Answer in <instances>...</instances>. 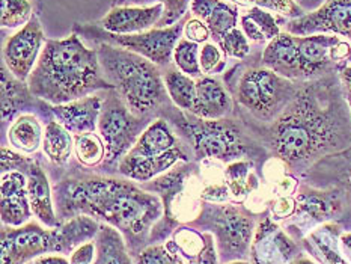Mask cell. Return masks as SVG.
<instances>
[{
  "label": "cell",
  "mask_w": 351,
  "mask_h": 264,
  "mask_svg": "<svg viewBox=\"0 0 351 264\" xmlns=\"http://www.w3.org/2000/svg\"><path fill=\"white\" fill-rule=\"evenodd\" d=\"M165 86L171 100L182 110H193L196 101V80L181 73L178 68H169L163 75Z\"/></svg>",
  "instance_id": "obj_24"
},
{
  "label": "cell",
  "mask_w": 351,
  "mask_h": 264,
  "mask_svg": "<svg viewBox=\"0 0 351 264\" xmlns=\"http://www.w3.org/2000/svg\"><path fill=\"white\" fill-rule=\"evenodd\" d=\"M97 53L104 77L134 115H145L166 100L167 91L158 65L108 43L98 44Z\"/></svg>",
  "instance_id": "obj_4"
},
{
  "label": "cell",
  "mask_w": 351,
  "mask_h": 264,
  "mask_svg": "<svg viewBox=\"0 0 351 264\" xmlns=\"http://www.w3.org/2000/svg\"><path fill=\"white\" fill-rule=\"evenodd\" d=\"M350 113H351V108H350Z\"/></svg>",
  "instance_id": "obj_48"
},
{
  "label": "cell",
  "mask_w": 351,
  "mask_h": 264,
  "mask_svg": "<svg viewBox=\"0 0 351 264\" xmlns=\"http://www.w3.org/2000/svg\"><path fill=\"white\" fill-rule=\"evenodd\" d=\"M45 252H62L58 228L45 231L36 224L23 228L3 230L2 264H25Z\"/></svg>",
  "instance_id": "obj_11"
},
{
  "label": "cell",
  "mask_w": 351,
  "mask_h": 264,
  "mask_svg": "<svg viewBox=\"0 0 351 264\" xmlns=\"http://www.w3.org/2000/svg\"><path fill=\"white\" fill-rule=\"evenodd\" d=\"M199 64L201 70L205 74H213L223 67L222 51L216 43H205L201 47L199 53Z\"/></svg>",
  "instance_id": "obj_37"
},
{
  "label": "cell",
  "mask_w": 351,
  "mask_h": 264,
  "mask_svg": "<svg viewBox=\"0 0 351 264\" xmlns=\"http://www.w3.org/2000/svg\"><path fill=\"white\" fill-rule=\"evenodd\" d=\"M237 6H250V8H263L274 14L284 15V17L293 20L299 19L306 14V11L295 2V0H230Z\"/></svg>",
  "instance_id": "obj_32"
},
{
  "label": "cell",
  "mask_w": 351,
  "mask_h": 264,
  "mask_svg": "<svg viewBox=\"0 0 351 264\" xmlns=\"http://www.w3.org/2000/svg\"><path fill=\"white\" fill-rule=\"evenodd\" d=\"M339 41V36L326 34L297 36V50H299V67L302 79H311L314 75L323 73L333 62L332 49Z\"/></svg>",
  "instance_id": "obj_15"
},
{
  "label": "cell",
  "mask_w": 351,
  "mask_h": 264,
  "mask_svg": "<svg viewBox=\"0 0 351 264\" xmlns=\"http://www.w3.org/2000/svg\"><path fill=\"white\" fill-rule=\"evenodd\" d=\"M190 11L193 17L207 25L216 44L222 41V38L231 29L237 27V23L240 20L239 6L225 0H192Z\"/></svg>",
  "instance_id": "obj_17"
},
{
  "label": "cell",
  "mask_w": 351,
  "mask_h": 264,
  "mask_svg": "<svg viewBox=\"0 0 351 264\" xmlns=\"http://www.w3.org/2000/svg\"><path fill=\"white\" fill-rule=\"evenodd\" d=\"M341 241H342V246H344V249H346V252L351 259V232L344 234V236L341 237Z\"/></svg>",
  "instance_id": "obj_45"
},
{
  "label": "cell",
  "mask_w": 351,
  "mask_h": 264,
  "mask_svg": "<svg viewBox=\"0 0 351 264\" xmlns=\"http://www.w3.org/2000/svg\"><path fill=\"white\" fill-rule=\"evenodd\" d=\"M163 5L149 6H115L101 19L100 26L115 35H132L157 27L163 17Z\"/></svg>",
  "instance_id": "obj_13"
},
{
  "label": "cell",
  "mask_w": 351,
  "mask_h": 264,
  "mask_svg": "<svg viewBox=\"0 0 351 264\" xmlns=\"http://www.w3.org/2000/svg\"><path fill=\"white\" fill-rule=\"evenodd\" d=\"M25 176L27 178V193L34 215L44 225L50 226V228H58L59 222L55 210H53L47 176L41 169V166L34 162L29 163Z\"/></svg>",
  "instance_id": "obj_21"
},
{
  "label": "cell",
  "mask_w": 351,
  "mask_h": 264,
  "mask_svg": "<svg viewBox=\"0 0 351 264\" xmlns=\"http://www.w3.org/2000/svg\"><path fill=\"white\" fill-rule=\"evenodd\" d=\"M199 53V44L189 41L182 36L173 50V64L181 73L190 75V77H199L202 73Z\"/></svg>",
  "instance_id": "obj_29"
},
{
  "label": "cell",
  "mask_w": 351,
  "mask_h": 264,
  "mask_svg": "<svg viewBox=\"0 0 351 264\" xmlns=\"http://www.w3.org/2000/svg\"><path fill=\"white\" fill-rule=\"evenodd\" d=\"M193 139L196 156L199 158H219L231 160L246 153V145L241 142L240 133L231 123L223 119H204L189 125Z\"/></svg>",
  "instance_id": "obj_9"
},
{
  "label": "cell",
  "mask_w": 351,
  "mask_h": 264,
  "mask_svg": "<svg viewBox=\"0 0 351 264\" xmlns=\"http://www.w3.org/2000/svg\"><path fill=\"white\" fill-rule=\"evenodd\" d=\"M295 86L289 79L282 77L269 68H254L241 75L237 97L244 108L259 119L278 118L294 100Z\"/></svg>",
  "instance_id": "obj_6"
},
{
  "label": "cell",
  "mask_w": 351,
  "mask_h": 264,
  "mask_svg": "<svg viewBox=\"0 0 351 264\" xmlns=\"http://www.w3.org/2000/svg\"><path fill=\"white\" fill-rule=\"evenodd\" d=\"M180 160L186 162L187 154L169 125L157 119L145 128L134 147L122 157L119 172L127 178L148 181Z\"/></svg>",
  "instance_id": "obj_5"
},
{
  "label": "cell",
  "mask_w": 351,
  "mask_h": 264,
  "mask_svg": "<svg viewBox=\"0 0 351 264\" xmlns=\"http://www.w3.org/2000/svg\"><path fill=\"white\" fill-rule=\"evenodd\" d=\"M246 15L255 23L256 27L259 29V32L264 35L265 41L270 43L271 40H274V38L282 34L279 21L273 12L263 10V8H250V10L246 12Z\"/></svg>",
  "instance_id": "obj_35"
},
{
  "label": "cell",
  "mask_w": 351,
  "mask_h": 264,
  "mask_svg": "<svg viewBox=\"0 0 351 264\" xmlns=\"http://www.w3.org/2000/svg\"><path fill=\"white\" fill-rule=\"evenodd\" d=\"M97 259L94 264H133L121 234L112 226L103 225L97 232Z\"/></svg>",
  "instance_id": "obj_22"
},
{
  "label": "cell",
  "mask_w": 351,
  "mask_h": 264,
  "mask_svg": "<svg viewBox=\"0 0 351 264\" xmlns=\"http://www.w3.org/2000/svg\"><path fill=\"white\" fill-rule=\"evenodd\" d=\"M2 27H23L32 20V3L29 0H0Z\"/></svg>",
  "instance_id": "obj_31"
},
{
  "label": "cell",
  "mask_w": 351,
  "mask_h": 264,
  "mask_svg": "<svg viewBox=\"0 0 351 264\" xmlns=\"http://www.w3.org/2000/svg\"><path fill=\"white\" fill-rule=\"evenodd\" d=\"M98 230L100 226L90 219V216H75L70 222L58 226L60 249L62 252H70L75 246L82 245V241L97 236Z\"/></svg>",
  "instance_id": "obj_26"
},
{
  "label": "cell",
  "mask_w": 351,
  "mask_h": 264,
  "mask_svg": "<svg viewBox=\"0 0 351 264\" xmlns=\"http://www.w3.org/2000/svg\"><path fill=\"white\" fill-rule=\"evenodd\" d=\"M74 153L82 165L95 166L106 158L104 141L95 133L74 136Z\"/></svg>",
  "instance_id": "obj_28"
},
{
  "label": "cell",
  "mask_w": 351,
  "mask_h": 264,
  "mask_svg": "<svg viewBox=\"0 0 351 264\" xmlns=\"http://www.w3.org/2000/svg\"><path fill=\"white\" fill-rule=\"evenodd\" d=\"M295 208V202L291 198H280L273 206V213L279 219L288 217Z\"/></svg>",
  "instance_id": "obj_41"
},
{
  "label": "cell",
  "mask_w": 351,
  "mask_h": 264,
  "mask_svg": "<svg viewBox=\"0 0 351 264\" xmlns=\"http://www.w3.org/2000/svg\"><path fill=\"white\" fill-rule=\"evenodd\" d=\"M263 65L285 79H302L297 36L285 30L271 40L264 49Z\"/></svg>",
  "instance_id": "obj_18"
},
{
  "label": "cell",
  "mask_w": 351,
  "mask_h": 264,
  "mask_svg": "<svg viewBox=\"0 0 351 264\" xmlns=\"http://www.w3.org/2000/svg\"><path fill=\"white\" fill-rule=\"evenodd\" d=\"M293 264H315V263H312L308 259H299V260H295Z\"/></svg>",
  "instance_id": "obj_46"
},
{
  "label": "cell",
  "mask_w": 351,
  "mask_h": 264,
  "mask_svg": "<svg viewBox=\"0 0 351 264\" xmlns=\"http://www.w3.org/2000/svg\"><path fill=\"white\" fill-rule=\"evenodd\" d=\"M230 264H249L246 261H234V263H230Z\"/></svg>",
  "instance_id": "obj_47"
},
{
  "label": "cell",
  "mask_w": 351,
  "mask_h": 264,
  "mask_svg": "<svg viewBox=\"0 0 351 264\" xmlns=\"http://www.w3.org/2000/svg\"><path fill=\"white\" fill-rule=\"evenodd\" d=\"M250 168L252 163L249 162H235L226 168L225 178L235 196H246L256 186V181L250 183L255 180L254 176H250Z\"/></svg>",
  "instance_id": "obj_33"
},
{
  "label": "cell",
  "mask_w": 351,
  "mask_h": 264,
  "mask_svg": "<svg viewBox=\"0 0 351 264\" xmlns=\"http://www.w3.org/2000/svg\"><path fill=\"white\" fill-rule=\"evenodd\" d=\"M43 148L50 162L56 165H64L71 157L74 149V139L71 133L62 124L51 121L45 127Z\"/></svg>",
  "instance_id": "obj_23"
},
{
  "label": "cell",
  "mask_w": 351,
  "mask_h": 264,
  "mask_svg": "<svg viewBox=\"0 0 351 264\" xmlns=\"http://www.w3.org/2000/svg\"><path fill=\"white\" fill-rule=\"evenodd\" d=\"M232 109L230 94L222 83L213 77L196 80V101L192 113L202 119H222Z\"/></svg>",
  "instance_id": "obj_20"
},
{
  "label": "cell",
  "mask_w": 351,
  "mask_h": 264,
  "mask_svg": "<svg viewBox=\"0 0 351 264\" xmlns=\"http://www.w3.org/2000/svg\"><path fill=\"white\" fill-rule=\"evenodd\" d=\"M103 100L98 95H86L70 103L51 106L59 123L75 136L95 132Z\"/></svg>",
  "instance_id": "obj_14"
},
{
  "label": "cell",
  "mask_w": 351,
  "mask_h": 264,
  "mask_svg": "<svg viewBox=\"0 0 351 264\" xmlns=\"http://www.w3.org/2000/svg\"><path fill=\"white\" fill-rule=\"evenodd\" d=\"M66 213L100 217L121 230L147 231L162 215V204L154 195L132 183L112 178H89L68 183L60 193Z\"/></svg>",
  "instance_id": "obj_3"
},
{
  "label": "cell",
  "mask_w": 351,
  "mask_h": 264,
  "mask_svg": "<svg viewBox=\"0 0 351 264\" xmlns=\"http://www.w3.org/2000/svg\"><path fill=\"white\" fill-rule=\"evenodd\" d=\"M27 178L23 172L10 171L2 177V221L20 226L30 217Z\"/></svg>",
  "instance_id": "obj_16"
},
{
  "label": "cell",
  "mask_w": 351,
  "mask_h": 264,
  "mask_svg": "<svg viewBox=\"0 0 351 264\" xmlns=\"http://www.w3.org/2000/svg\"><path fill=\"white\" fill-rule=\"evenodd\" d=\"M215 226L223 249L239 254L246 251L254 232V222L250 217L235 208H222L217 211Z\"/></svg>",
  "instance_id": "obj_19"
},
{
  "label": "cell",
  "mask_w": 351,
  "mask_h": 264,
  "mask_svg": "<svg viewBox=\"0 0 351 264\" xmlns=\"http://www.w3.org/2000/svg\"><path fill=\"white\" fill-rule=\"evenodd\" d=\"M95 256V245L94 243H85L80 245L75 249L74 254L71 255V264H93Z\"/></svg>",
  "instance_id": "obj_40"
},
{
  "label": "cell",
  "mask_w": 351,
  "mask_h": 264,
  "mask_svg": "<svg viewBox=\"0 0 351 264\" xmlns=\"http://www.w3.org/2000/svg\"><path fill=\"white\" fill-rule=\"evenodd\" d=\"M341 80H342V85H344V89H346V95H347L348 106L351 108V67L342 68V71H341Z\"/></svg>",
  "instance_id": "obj_42"
},
{
  "label": "cell",
  "mask_w": 351,
  "mask_h": 264,
  "mask_svg": "<svg viewBox=\"0 0 351 264\" xmlns=\"http://www.w3.org/2000/svg\"><path fill=\"white\" fill-rule=\"evenodd\" d=\"M35 264H71V263H68L64 256L44 255V256H38L35 260Z\"/></svg>",
  "instance_id": "obj_43"
},
{
  "label": "cell",
  "mask_w": 351,
  "mask_h": 264,
  "mask_svg": "<svg viewBox=\"0 0 351 264\" xmlns=\"http://www.w3.org/2000/svg\"><path fill=\"white\" fill-rule=\"evenodd\" d=\"M8 139L11 145L23 153H34L40 147L43 138V128L34 115H21L14 121Z\"/></svg>",
  "instance_id": "obj_25"
},
{
  "label": "cell",
  "mask_w": 351,
  "mask_h": 264,
  "mask_svg": "<svg viewBox=\"0 0 351 264\" xmlns=\"http://www.w3.org/2000/svg\"><path fill=\"white\" fill-rule=\"evenodd\" d=\"M118 3L122 6H145L148 3H160L163 5L165 12L160 20L157 27H167L178 23L181 19L186 17L187 10L190 8L192 0H118Z\"/></svg>",
  "instance_id": "obj_30"
},
{
  "label": "cell",
  "mask_w": 351,
  "mask_h": 264,
  "mask_svg": "<svg viewBox=\"0 0 351 264\" xmlns=\"http://www.w3.org/2000/svg\"><path fill=\"white\" fill-rule=\"evenodd\" d=\"M142 125V121L128 109L118 93L106 98L98 119V132L106 145V162L122 160L143 133Z\"/></svg>",
  "instance_id": "obj_8"
},
{
  "label": "cell",
  "mask_w": 351,
  "mask_h": 264,
  "mask_svg": "<svg viewBox=\"0 0 351 264\" xmlns=\"http://www.w3.org/2000/svg\"><path fill=\"white\" fill-rule=\"evenodd\" d=\"M29 88H25L23 82L10 74L6 65L2 67V118L3 121L11 119L15 112L19 110V106L25 103Z\"/></svg>",
  "instance_id": "obj_27"
},
{
  "label": "cell",
  "mask_w": 351,
  "mask_h": 264,
  "mask_svg": "<svg viewBox=\"0 0 351 264\" xmlns=\"http://www.w3.org/2000/svg\"><path fill=\"white\" fill-rule=\"evenodd\" d=\"M186 20L184 17L172 26L154 27L147 32L132 35H115L97 26H75V30H79L80 35L93 38L98 43H108L133 51L158 67H167L173 60V50L182 38Z\"/></svg>",
  "instance_id": "obj_7"
},
{
  "label": "cell",
  "mask_w": 351,
  "mask_h": 264,
  "mask_svg": "<svg viewBox=\"0 0 351 264\" xmlns=\"http://www.w3.org/2000/svg\"><path fill=\"white\" fill-rule=\"evenodd\" d=\"M172 254L165 246H152L143 251L137 264H173Z\"/></svg>",
  "instance_id": "obj_39"
},
{
  "label": "cell",
  "mask_w": 351,
  "mask_h": 264,
  "mask_svg": "<svg viewBox=\"0 0 351 264\" xmlns=\"http://www.w3.org/2000/svg\"><path fill=\"white\" fill-rule=\"evenodd\" d=\"M217 45L222 49L223 55L234 59H244L250 53V43L247 36L239 27L231 29Z\"/></svg>",
  "instance_id": "obj_34"
},
{
  "label": "cell",
  "mask_w": 351,
  "mask_h": 264,
  "mask_svg": "<svg viewBox=\"0 0 351 264\" xmlns=\"http://www.w3.org/2000/svg\"><path fill=\"white\" fill-rule=\"evenodd\" d=\"M45 44L40 20L32 17L27 25L8 38L3 47V64L21 82L29 80Z\"/></svg>",
  "instance_id": "obj_12"
},
{
  "label": "cell",
  "mask_w": 351,
  "mask_h": 264,
  "mask_svg": "<svg viewBox=\"0 0 351 264\" xmlns=\"http://www.w3.org/2000/svg\"><path fill=\"white\" fill-rule=\"evenodd\" d=\"M287 32L297 36L326 34L351 41V0H326L315 11L288 20Z\"/></svg>",
  "instance_id": "obj_10"
},
{
  "label": "cell",
  "mask_w": 351,
  "mask_h": 264,
  "mask_svg": "<svg viewBox=\"0 0 351 264\" xmlns=\"http://www.w3.org/2000/svg\"><path fill=\"white\" fill-rule=\"evenodd\" d=\"M300 207L315 219H327L333 213V201L324 195H300Z\"/></svg>",
  "instance_id": "obj_36"
},
{
  "label": "cell",
  "mask_w": 351,
  "mask_h": 264,
  "mask_svg": "<svg viewBox=\"0 0 351 264\" xmlns=\"http://www.w3.org/2000/svg\"><path fill=\"white\" fill-rule=\"evenodd\" d=\"M347 121L326 108L317 91H297L294 100L274 121L270 145L288 165H303L333 149L346 147Z\"/></svg>",
  "instance_id": "obj_1"
},
{
  "label": "cell",
  "mask_w": 351,
  "mask_h": 264,
  "mask_svg": "<svg viewBox=\"0 0 351 264\" xmlns=\"http://www.w3.org/2000/svg\"><path fill=\"white\" fill-rule=\"evenodd\" d=\"M27 88L34 97L53 106L79 100L100 89H113L104 77L97 49L86 47L77 34L45 41Z\"/></svg>",
  "instance_id": "obj_2"
},
{
  "label": "cell",
  "mask_w": 351,
  "mask_h": 264,
  "mask_svg": "<svg viewBox=\"0 0 351 264\" xmlns=\"http://www.w3.org/2000/svg\"><path fill=\"white\" fill-rule=\"evenodd\" d=\"M182 36L192 43L205 44L211 38V32L202 20L196 17H189L184 23V29H182Z\"/></svg>",
  "instance_id": "obj_38"
},
{
  "label": "cell",
  "mask_w": 351,
  "mask_h": 264,
  "mask_svg": "<svg viewBox=\"0 0 351 264\" xmlns=\"http://www.w3.org/2000/svg\"><path fill=\"white\" fill-rule=\"evenodd\" d=\"M295 2L299 3L306 12H312V11H315L317 8L322 6L326 0H295Z\"/></svg>",
  "instance_id": "obj_44"
}]
</instances>
